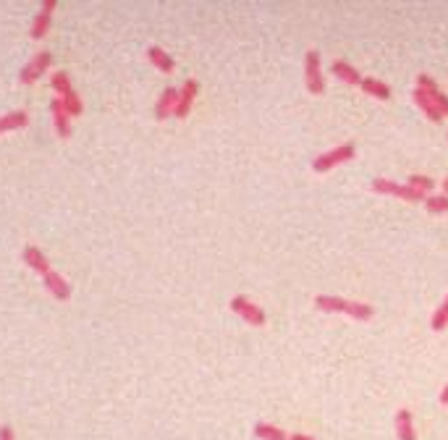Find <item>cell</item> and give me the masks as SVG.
<instances>
[{
  "label": "cell",
  "mask_w": 448,
  "mask_h": 440,
  "mask_svg": "<svg viewBox=\"0 0 448 440\" xmlns=\"http://www.w3.org/2000/svg\"><path fill=\"white\" fill-rule=\"evenodd\" d=\"M42 281H45V288L50 291V297H53V299H58V301H69V299H71V283L60 273L50 270Z\"/></svg>",
  "instance_id": "cell-13"
},
{
  "label": "cell",
  "mask_w": 448,
  "mask_h": 440,
  "mask_svg": "<svg viewBox=\"0 0 448 440\" xmlns=\"http://www.w3.org/2000/svg\"><path fill=\"white\" fill-rule=\"evenodd\" d=\"M304 87L312 95H325V79H322V63L318 50H307L304 55Z\"/></svg>",
  "instance_id": "cell-5"
},
{
  "label": "cell",
  "mask_w": 448,
  "mask_h": 440,
  "mask_svg": "<svg viewBox=\"0 0 448 440\" xmlns=\"http://www.w3.org/2000/svg\"><path fill=\"white\" fill-rule=\"evenodd\" d=\"M147 60L153 63L157 71H163V73H171L176 69V60L171 58L163 48H157V45H150V48H147Z\"/></svg>",
  "instance_id": "cell-17"
},
{
  "label": "cell",
  "mask_w": 448,
  "mask_h": 440,
  "mask_svg": "<svg viewBox=\"0 0 448 440\" xmlns=\"http://www.w3.org/2000/svg\"><path fill=\"white\" fill-rule=\"evenodd\" d=\"M354 155H356V147H354L352 142L338 144V147L325 150L322 155L315 157V160H312V170H315V173H328L333 168H338V166H343V163L354 160Z\"/></svg>",
  "instance_id": "cell-2"
},
{
  "label": "cell",
  "mask_w": 448,
  "mask_h": 440,
  "mask_svg": "<svg viewBox=\"0 0 448 440\" xmlns=\"http://www.w3.org/2000/svg\"><path fill=\"white\" fill-rule=\"evenodd\" d=\"M315 307L322 312H341L352 320H372L375 317V310L365 304V301H354V299H343V297H330V294H318L315 297Z\"/></svg>",
  "instance_id": "cell-1"
},
{
  "label": "cell",
  "mask_w": 448,
  "mask_h": 440,
  "mask_svg": "<svg viewBox=\"0 0 448 440\" xmlns=\"http://www.w3.org/2000/svg\"><path fill=\"white\" fill-rule=\"evenodd\" d=\"M288 440H318V438H312V435H304V432H294V435H288Z\"/></svg>",
  "instance_id": "cell-28"
},
{
  "label": "cell",
  "mask_w": 448,
  "mask_h": 440,
  "mask_svg": "<svg viewBox=\"0 0 448 440\" xmlns=\"http://www.w3.org/2000/svg\"><path fill=\"white\" fill-rule=\"evenodd\" d=\"M255 438L259 440H288V432H283L281 428H275L270 422H257L255 425Z\"/></svg>",
  "instance_id": "cell-20"
},
{
  "label": "cell",
  "mask_w": 448,
  "mask_h": 440,
  "mask_svg": "<svg viewBox=\"0 0 448 440\" xmlns=\"http://www.w3.org/2000/svg\"><path fill=\"white\" fill-rule=\"evenodd\" d=\"M231 312H236L241 320L249 322V325H255V328H262V325L268 322L265 310H262L259 304H255L249 297H244V294H236V297L231 299Z\"/></svg>",
  "instance_id": "cell-4"
},
{
  "label": "cell",
  "mask_w": 448,
  "mask_h": 440,
  "mask_svg": "<svg viewBox=\"0 0 448 440\" xmlns=\"http://www.w3.org/2000/svg\"><path fill=\"white\" fill-rule=\"evenodd\" d=\"M430 328H433L436 333H440V331H446L448 328V294H446V299L438 304V310L433 312V317H430Z\"/></svg>",
  "instance_id": "cell-22"
},
{
  "label": "cell",
  "mask_w": 448,
  "mask_h": 440,
  "mask_svg": "<svg viewBox=\"0 0 448 440\" xmlns=\"http://www.w3.org/2000/svg\"><path fill=\"white\" fill-rule=\"evenodd\" d=\"M412 100H414V105L420 107V110H422L424 116H427V118L433 121V123H440V121L446 118V116H443V113H440V110H438V105H436V103H433V100H427V95H424L422 89H417V87H414Z\"/></svg>",
  "instance_id": "cell-16"
},
{
  "label": "cell",
  "mask_w": 448,
  "mask_h": 440,
  "mask_svg": "<svg viewBox=\"0 0 448 440\" xmlns=\"http://www.w3.org/2000/svg\"><path fill=\"white\" fill-rule=\"evenodd\" d=\"M60 103H63V107H66V113H69L71 118H76V116H82L84 113V103L82 97H79V92L74 89V92H69L66 97H58Z\"/></svg>",
  "instance_id": "cell-23"
},
{
  "label": "cell",
  "mask_w": 448,
  "mask_h": 440,
  "mask_svg": "<svg viewBox=\"0 0 448 440\" xmlns=\"http://www.w3.org/2000/svg\"><path fill=\"white\" fill-rule=\"evenodd\" d=\"M424 207H427V213L433 215L448 213V194H430V197H424Z\"/></svg>",
  "instance_id": "cell-24"
},
{
  "label": "cell",
  "mask_w": 448,
  "mask_h": 440,
  "mask_svg": "<svg viewBox=\"0 0 448 440\" xmlns=\"http://www.w3.org/2000/svg\"><path fill=\"white\" fill-rule=\"evenodd\" d=\"M21 260L26 262V267L29 270H35L37 275H42L45 278L53 267H50V260L45 257V252L40 249V247H35V244H29V247H24V252H21Z\"/></svg>",
  "instance_id": "cell-10"
},
{
  "label": "cell",
  "mask_w": 448,
  "mask_h": 440,
  "mask_svg": "<svg viewBox=\"0 0 448 440\" xmlns=\"http://www.w3.org/2000/svg\"><path fill=\"white\" fill-rule=\"evenodd\" d=\"M372 191L375 194H390V197H399V200H406V202H424V197H427V194L417 191L409 184H396L390 179H375L372 181Z\"/></svg>",
  "instance_id": "cell-6"
},
{
  "label": "cell",
  "mask_w": 448,
  "mask_h": 440,
  "mask_svg": "<svg viewBox=\"0 0 448 440\" xmlns=\"http://www.w3.org/2000/svg\"><path fill=\"white\" fill-rule=\"evenodd\" d=\"M330 71L336 79H341L343 84H349V87H359L362 84V73L354 69L352 63H346V60H333V66H330Z\"/></svg>",
  "instance_id": "cell-14"
},
{
  "label": "cell",
  "mask_w": 448,
  "mask_h": 440,
  "mask_svg": "<svg viewBox=\"0 0 448 440\" xmlns=\"http://www.w3.org/2000/svg\"><path fill=\"white\" fill-rule=\"evenodd\" d=\"M26 123H29V113L26 110H11V113H6V116H0V137L3 134H11V131H19V129H26Z\"/></svg>",
  "instance_id": "cell-15"
},
{
  "label": "cell",
  "mask_w": 448,
  "mask_h": 440,
  "mask_svg": "<svg viewBox=\"0 0 448 440\" xmlns=\"http://www.w3.org/2000/svg\"><path fill=\"white\" fill-rule=\"evenodd\" d=\"M197 95H200V82H197V79H187L184 87L178 89V103H176L173 116H176V118H187L189 113H191V105H194Z\"/></svg>",
  "instance_id": "cell-9"
},
{
  "label": "cell",
  "mask_w": 448,
  "mask_h": 440,
  "mask_svg": "<svg viewBox=\"0 0 448 440\" xmlns=\"http://www.w3.org/2000/svg\"><path fill=\"white\" fill-rule=\"evenodd\" d=\"M58 8V0H45L42 3V8L40 13L35 16V21H32V29H29V37L32 39H42V37L50 32V24H53V13Z\"/></svg>",
  "instance_id": "cell-7"
},
{
  "label": "cell",
  "mask_w": 448,
  "mask_h": 440,
  "mask_svg": "<svg viewBox=\"0 0 448 440\" xmlns=\"http://www.w3.org/2000/svg\"><path fill=\"white\" fill-rule=\"evenodd\" d=\"M409 186H414L417 191L427 194V191L436 189V181L430 179V176H422V173H412V176H409Z\"/></svg>",
  "instance_id": "cell-25"
},
{
  "label": "cell",
  "mask_w": 448,
  "mask_h": 440,
  "mask_svg": "<svg viewBox=\"0 0 448 440\" xmlns=\"http://www.w3.org/2000/svg\"><path fill=\"white\" fill-rule=\"evenodd\" d=\"M396 438L399 440H417L414 422H412V412H409V409H399V412H396Z\"/></svg>",
  "instance_id": "cell-19"
},
{
  "label": "cell",
  "mask_w": 448,
  "mask_h": 440,
  "mask_svg": "<svg viewBox=\"0 0 448 440\" xmlns=\"http://www.w3.org/2000/svg\"><path fill=\"white\" fill-rule=\"evenodd\" d=\"M50 66H53V53H50V50H40L37 55L29 58L26 66H21L19 82L26 84V87H32V84H37L47 71H50Z\"/></svg>",
  "instance_id": "cell-3"
},
{
  "label": "cell",
  "mask_w": 448,
  "mask_h": 440,
  "mask_svg": "<svg viewBox=\"0 0 448 440\" xmlns=\"http://www.w3.org/2000/svg\"><path fill=\"white\" fill-rule=\"evenodd\" d=\"M443 191H448V179H446V181H443Z\"/></svg>",
  "instance_id": "cell-29"
},
{
  "label": "cell",
  "mask_w": 448,
  "mask_h": 440,
  "mask_svg": "<svg viewBox=\"0 0 448 440\" xmlns=\"http://www.w3.org/2000/svg\"><path fill=\"white\" fill-rule=\"evenodd\" d=\"M176 103H178V89L176 87H165L160 97H157V103H155V118L157 121H165L173 116V110H176Z\"/></svg>",
  "instance_id": "cell-11"
},
{
  "label": "cell",
  "mask_w": 448,
  "mask_h": 440,
  "mask_svg": "<svg viewBox=\"0 0 448 440\" xmlns=\"http://www.w3.org/2000/svg\"><path fill=\"white\" fill-rule=\"evenodd\" d=\"M0 440H16L11 425H3V428H0Z\"/></svg>",
  "instance_id": "cell-26"
},
{
  "label": "cell",
  "mask_w": 448,
  "mask_h": 440,
  "mask_svg": "<svg viewBox=\"0 0 448 440\" xmlns=\"http://www.w3.org/2000/svg\"><path fill=\"white\" fill-rule=\"evenodd\" d=\"M417 89H422L424 95H427V100H433V103L438 105V110H440L443 116H448V95L438 87L433 76L420 73V76H417Z\"/></svg>",
  "instance_id": "cell-8"
},
{
  "label": "cell",
  "mask_w": 448,
  "mask_h": 440,
  "mask_svg": "<svg viewBox=\"0 0 448 440\" xmlns=\"http://www.w3.org/2000/svg\"><path fill=\"white\" fill-rule=\"evenodd\" d=\"M438 401H440L443 406H448V382L443 385V391H440V396H438Z\"/></svg>",
  "instance_id": "cell-27"
},
{
  "label": "cell",
  "mask_w": 448,
  "mask_h": 440,
  "mask_svg": "<svg viewBox=\"0 0 448 440\" xmlns=\"http://www.w3.org/2000/svg\"><path fill=\"white\" fill-rule=\"evenodd\" d=\"M50 116H53V126H55V134L60 139H69L71 137V116L66 113V107L60 103L58 97H53L50 103Z\"/></svg>",
  "instance_id": "cell-12"
},
{
  "label": "cell",
  "mask_w": 448,
  "mask_h": 440,
  "mask_svg": "<svg viewBox=\"0 0 448 440\" xmlns=\"http://www.w3.org/2000/svg\"><path fill=\"white\" fill-rule=\"evenodd\" d=\"M50 87H53L55 97H66L69 92H74V87H71V76L66 71L50 73Z\"/></svg>",
  "instance_id": "cell-21"
},
{
  "label": "cell",
  "mask_w": 448,
  "mask_h": 440,
  "mask_svg": "<svg viewBox=\"0 0 448 440\" xmlns=\"http://www.w3.org/2000/svg\"><path fill=\"white\" fill-rule=\"evenodd\" d=\"M359 89H362L365 95L375 97V100H390V87L386 82L375 79V76H362V84H359Z\"/></svg>",
  "instance_id": "cell-18"
}]
</instances>
